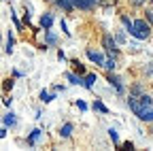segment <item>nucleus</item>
<instances>
[{
    "instance_id": "f257e3e1",
    "label": "nucleus",
    "mask_w": 153,
    "mask_h": 151,
    "mask_svg": "<svg viewBox=\"0 0 153 151\" xmlns=\"http://www.w3.org/2000/svg\"><path fill=\"white\" fill-rule=\"evenodd\" d=\"M128 104H130V109L134 111V115H138V119H143V121H153V100L147 96V94H145V96H140V98L130 96Z\"/></svg>"
},
{
    "instance_id": "f03ea898",
    "label": "nucleus",
    "mask_w": 153,
    "mask_h": 151,
    "mask_svg": "<svg viewBox=\"0 0 153 151\" xmlns=\"http://www.w3.org/2000/svg\"><path fill=\"white\" fill-rule=\"evenodd\" d=\"M132 36H136V39H140V41H145V39H149V34H151V28H149V24L147 22H143V19H136L132 24V28L128 30Z\"/></svg>"
},
{
    "instance_id": "7ed1b4c3",
    "label": "nucleus",
    "mask_w": 153,
    "mask_h": 151,
    "mask_svg": "<svg viewBox=\"0 0 153 151\" xmlns=\"http://www.w3.org/2000/svg\"><path fill=\"white\" fill-rule=\"evenodd\" d=\"M74 4L79 9H83V11H91L96 4H98V0H74Z\"/></svg>"
},
{
    "instance_id": "20e7f679",
    "label": "nucleus",
    "mask_w": 153,
    "mask_h": 151,
    "mask_svg": "<svg viewBox=\"0 0 153 151\" xmlns=\"http://www.w3.org/2000/svg\"><path fill=\"white\" fill-rule=\"evenodd\" d=\"M87 58H89L91 62H96V64H102V66H104V62H106V60L102 58V53H98V51H91V49L87 51Z\"/></svg>"
},
{
    "instance_id": "39448f33",
    "label": "nucleus",
    "mask_w": 153,
    "mask_h": 151,
    "mask_svg": "<svg viewBox=\"0 0 153 151\" xmlns=\"http://www.w3.org/2000/svg\"><path fill=\"white\" fill-rule=\"evenodd\" d=\"M51 24H53V17H51V13H45V15L41 17V28L49 30V28H51Z\"/></svg>"
},
{
    "instance_id": "423d86ee",
    "label": "nucleus",
    "mask_w": 153,
    "mask_h": 151,
    "mask_svg": "<svg viewBox=\"0 0 153 151\" xmlns=\"http://www.w3.org/2000/svg\"><path fill=\"white\" fill-rule=\"evenodd\" d=\"M57 4H60L64 11H74V9H76L74 0H57Z\"/></svg>"
},
{
    "instance_id": "0eeeda50",
    "label": "nucleus",
    "mask_w": 153,
    "mask_h": 151,
    "mask_svg": "<svg viewBox=\"0 0 153 151\" xmlns=\"http://www.w3.org/2000/svg\"><path fill=\"white\" fill-rule=\"evenodd\" d=\"M102 43H104V47H106V49H108V51H111L113 55H115V53H117V49H115V43H113V39H111V36H108V34L104 36V41H102Z\"/></svg>"
},
{
    "instance_id": "6e6552de",
    "label": "nucleus",
    "mask_w": 153,
    "mask_h": 151,
    "mask_svg": "<svg viewBox=\"0 0 153 151\" xmlns=\"http://www.w3.org/2000/svg\"><path fill=\"white\" fill-rule=\"evenodd\" d=\"M45 41H47V45H55V43H57V36H55L53 32L45 30Z\"/></svg>"
},
{
    "instance_id": "1a4fd4ad",
    "label": "nucleus",
    "mask_w": 153,
    "mask_h": 151,
    "mask_svg": "<svg viewBox=\"0 0 153 151\" xmlns=\"http://www.w3.org/2000/svg\"><path fill=\"white\" fill-rule=\"evenodd\" d=\"M66 79H68L72 85H81V83H83V81H81L79 77H76V74H72V72H66Z\"/></svg>"
},
{
    "instance_id": "9d476101",
    "label": "nucleus",
    "mask_w": 153,
    "mask_h": 151,
    "mask_svg": "<svg viewBox=\"0 0 153 151\" xmlns=\"http://www.w3.org/2000/svg\"><path fill=\"white\" fill-rule=\"evenodd\" d=\"M108 81H111V83H113L115 87H117V91H119V94L123 91V85H121V79H119V77H111Z\"/></svg>"
},
{
    "instance_id": "9b49d317",
    "label": "nucleus",
    "mask_w": 153,
    "mask_h": 151,
    "mask_svg": "<svg viewBox=\"0 0 153 151\" xmlns=\"http://www.w3.org/2000/svg\"><path fill=\"white\" fill-rule=\"evenodd\" d=\"M70 132H72V123H64V126H62V130H60V134L66 138V136H70Z\"/></svg>"
},
{
    "instance_id": "f8f14e48",
    "label": "nucleus",
    "mask_w": 153,
    "mask_h": 151,
    "mask_svg": "<svg viewBox=\"0 0 153 151\" xmlns=\"http://www.w3.org/2000/svg\"><path fill=\"white\" fill-rule=\"evenodd\" d=\"M94 81H96V74H87L85 81H83V85H85L87 89H91V87H94Z\"/></svg>"
},
{
    "instance_id": "ddd939ff",
    "label": "nucleus",
    "mask_w": 153,
    "mask_h": 151,
    "mask_svg": "<svg viewBox=\"0 0 153 151\" xmlns=\"http://www.w3.org/2000/svg\"><path fill=\"white\" fill-rule=\"evenodd\" d=\"M38 136H41V130H34L32 134H30V138H28V143H30V145H34V143L38 141Z\"/></svg>"
},
{
    "instance_id": "4468645a",
    "label": "nucleus",
    "mask_w": 153,
    "mask_h": 151,
    "mask_svg": "<svg viewBox=\"0 0 153 151\" xmlns=\"http://www.w3.org/2000/svg\"><path fill=\"white\" fill-rule=\"evenodd\" d=\"M4 123H7V126H15V123H17V119H15L13 113H9V115L4 117Z\"/></svg>"
},
{
    "instance_id": "2eb2a0df",
    "label": "nucleus",
    "mask_w": 153,
    "mask_h": 151,
    "mask_svg": "<svg viewBox=\"0 0 153 151\" xmlns=\"http://www.w3.org/2000/svg\"><path fill=\"white\" fill-rule=\"evenodd\" d=\"M94 109H96V111H100V113H108V109H106L102 102H94Z\"/></svg>"
},
{
    "instance_id": "dca6fc26",
    "label": "nucleus",
    "mask_w": 153,
    "mask_h": 151,
    "mask_svg": "<svg viewBox=\"0 0 153 151\" xmlns=\"http://www.w3.org/2000/svg\"><path fill=\"white\" fill-rule=\"evenodd\" d=\"M13 45H15V39L11 36V32H9V43H7V53H11V51H13Z\"/></svg>"
},
{
    "instance_id": "f3484780",
    "label": "nucleus",
    "mask_w": 153,
    "mask_h": 151,
    "mask_svg": "<svg viewBox=\"0 0 153 151\" xmlns=\"http://www.w3.org/2000/svg\"><path fill=\"white\" fill-rule=\"evenodd\" d=\"M41 100H43V102H51L53 96H51V94H47V91H41Z\"/></svg>"
},
{
    "instance_id": "a211bd4d",
    "label": "nucleus",
    "mask_w": 153,
    "mask_h": 151,
    "mask_svg": "<svg viewBox=\"0 0 153 151\" xmlns=\"http://www.w3.org/2000/svg\"><path fill=\"white\" fill-rule=\"evenodd\" d=\"M108 136L113 138V143H117V141H119V134H117V130H113V128L108 130Z\"/></svg>"
},
{
    "instance_id": "6ab92c4d",
    "label": "nucleus",
    "mask_w": 153,
    "mask_h": 151,
    "mask_svg": "<svg viewBox=\"0 0 153 151\" xmlns=\"http://www.w3.org/2000/svg\"><path fill=\"white\" fill-rule=\"evenodd\" d=\"M104 68H108V70H113V68H115V60H113V58H108V60L104 62Z\"/></svg>"
},
{
    "instance_id": "aec40b11",
    "label": "nucleus",
    "mask_w": 153,
    "mask_h": 151,
    "mask_svg": "<svg viewBox=\"0 0 153 151\" xmlns=\"http://www.w3.org/2000/svg\"><path fill=\"white\" fill-rule=\"evenodd\" d=\"M121 22L126 24V28H128V30H130V28H132V24H134V22H130V19H128V17H126V15L121 17Z\"/></svg>"
},
{
    "instance_id": "412c9836",
    "label": "nucleus",
    "mask_w": 153,
    "mask_h": 151,
    "mask_svg": "<svg viewBox=\"0 0 153 151\" xmlns=\"http://www.w3.org/2000/svg\"><path fill=\"white\" fill-rule=\"evenodd\" d=\"M72 64H74V68H76V70H79V72H85V68H83V64H79V62H72Z\"/></svg>"
},
{
    "instance_id": "4be33fe9",
    "label": "nucleus",
    "mask_w": 153,
    "mask_h": 151,
    "mask_svg": "<svg viewBox=\"0 0 153 151\" xmlns=\"http://www.w3.org/2000/svg\"><path fill=\"white\" fill-rule=\"evenodd\" d=\"M76 106H79V109H81V111H85V109H87V104H85V102H83V100H79V102H76Z\"/></svg>"
},
{
    "instance_id": "5701e85b",
    "label": "nucleus",
    "mask_w": 153,
    "mask_h": 151,
    "mask_svg": "<svg viewBox=\"0 0 153 151\" xmlns=\"http://www.w3.org/2000/svg\"><path fill=\"white\" fill-rule=\"evenodd\" d=\"M147 19H149V22L153 24V11H147Z\"/></svg>"
},
{
    "instance_id": "b1692460",
    "label": "nucleus",
    "mask_w": 153,
    "mask_h": 151,
    "mask_svg": "<svg viewBox=\"0 0 153 151\" xmlns=\"http://www.w3.org/2000/svg\"><path fill=\"white\" fill-rule=\"evenodd\" d=\"M9 87H13V81L11 79H7V83H4V89H9Z\"/></svg>"
},
{
    "instance_id": "393cba45",
    "label": "nucleus",
    "mask_w": 153,
    "mask_h": 151,
    "mask_svg": "<svg viewBox=\"0 0 153 151\" xmlns=\"http://www.w3.org/2000/svg\"><path fill=\"white\" fill-rule=\"evenodd\" d=\"M143 2H145V0H132V4H134V7H138V4H143Z\"/></svg>"
},
{
    "instance_id": "a878e982",
    "label": "nucleus",
    "mask_w": 153,
    "mask_h": 151,
    "mask_svg": "<svg viewBox=\"0 0 153 151\" xmlns=\"http://www.w3.org/2000/svg\"><path fill=\"white\" fill-rule=\"evenodd\" d=\"M4 134H7V130H2V128H0V138H2Z\"/></svg>"
},
{
    "instance_id": "bb28decb",
    "label": "nucleus",
    "mask_w": 153,
    "mask_h": 151,
    "mask_svg": "<svg viewBox=\"0 0 153 151\" xmlns=\"http://www.w3.org/2000/svg\"><path fill=\"white\" fill-rule=\"evenodd\" d=\"M151 2H153V0H151Z\"/></svg>"
}]
</instances>
